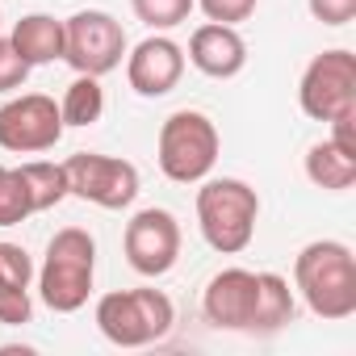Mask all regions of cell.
<instances>
[{
	"label": "cell",
	"instance_id": "1",
	"mask_svg": "<svg viewBox=\"0 0 356 356\" xmlns=\"http://www.w3.org/2000/svg\"><path fill=\"white\" fill-rule=\"evenodd\" d=\"M293 285L314 318L343 323L356 314V256L339 239H314L293 260Z\"/></svg>",
	"mask_w": 356,
	"mask_h": 356
},
{
	"label": "cell",
	"instance_id": "2",
	"mask_svg": "<svg viewBox=\"0 0 356 356\" xmlns=\"http://www.w3.org/2000/svg\"><path fill=\"white\" fill-rule=\"evenodd\" d=\"M92 277H97V239L84 227H63L51 235L42 268H34L38 298L55 314H76L92 298Z\"/></svg>",
	"mask_w": 356,
	"mask_h": 356
},
{
	"label": "cell",
	"instance_id": "3",
	"mask_svg": "<svg viewBox=\"0 0 356 356\" xmlns=\"http://www.w3.org/2000/svg\"><path fill=\"white\" fill-rule=\"evenodd\" d=\"M260 197L239 176H206L197 189V227L218 256H239L256 239Z\"/></svg>",
	"mask_w": 356,
	"mask_h": 356
},
{
	"label": "cell",
	"instance_id": "4",
	"mask_svg": "<svg viewBox=\"0 0 356 356\" xmlns=\"http://www.w3.org/2000/svg\"><path fill=\"white\" fill-rule=\"evenodd\" d=\"M218 151H222V134L202 109L168 113L159 126V138H155L159 172L172 185H202L218 163Z\"/></svg>",
	"mask_w": 356,
	"mask_h": 356
},
{
	"label": "cell",
	"instance_id": "5",
	"mask_svg": "<svg viewBox=\"0 0 356 356\" xmlns=\"http://www.w3.org/2000/svg\"><path fill=\"white\" fill-rule=\"evenodd\" d=\"M92 318L113 348H147L172 331L176 310L163 289H113L97 302Z\"/></svg>",
	"mask_w": 356,
	"mask_h": 356
},
{
	"label": "cell",
	"instance_id": "6",
	"mask_svg": "<svg viewBox=\"0 0 356 356\" xmlns=\"http://www.w3.org/2000/svg\"><path fill=\"white\" fill-rule=\"evenodd\" d=\"M126 51L130 38L105 9H80L63 22V63H72L76 76H109L113 67H122Z\"/></svg>",
	"mask_w": 356,
	"mask_h": 356
},
{
	"label": "cell",
	"instance_id": "7",
	"mask_svg": "<svg viewBox=\"0 0 356 356\" xmlns=\"http://www.w3.org/2000/svg\"><path fill=\"white\" fill-rule=\"evenodd\" d=\"M67 172V193L101 206V210H130L138 197V168L130 159L118 155H101V151H76L63 159Z\"/></svg>",
	"mask_w": 356,
	"mask_h": 356
},
{
	"label": "cell",
	"instance_id": "8",
	"mask_svg": "<svg viewBox=\"0 0 356 356\" xmlns=\"http://www.w3.org/2000/svg\"><path fill=\"white\" fill-rule=\"evenodd\" d=\"M298 105L310 122H331L335 113L356 105V55L335 47L306 63L298 80Z\"/></svg>",
	"mask_w": 356,
	"mask_h": 356
},
{
	"label": "cell",
	"instance_id": "9",
	"mask_svg": "<svg viewBox=\"0 0 356 356\" xmlns=\"http://www.w3.org/2000/svg\"><path fill=\"white\" fill-rule=\"evenodd\" d=\"M122 252L138 277L155 281V277L172 273L176 260H181V222H176V214L163 206L138 210L122 231Z\"/></svg>",
	"mask_w": 356,
	"mask_h": 356
},
{
	"label": "cell",
	"instance_id": "10",
	"mask_svg": "<svg viewBox=\"0 0 356 356\" xmlns=\"http://www.w3.org/2000/svg\"><path fill=\"white\" fill-rule=\"evenodd\" d=\"M63 118L55 97L47 92H22L0 105V151L13 155H42L63 138Z\"/></svg>",
	"mask_w": 356,
	"mask_h": 356
},
{
	"label": "cell",
	"instance_id": "11",
	"mask_svg": "<svg viewBox=\"0 0 356 356\" xmlns=\"http://www.w3.org/2000/svg\"><path fill=\"white\" fill-rule=\"evenodd\" d=\"M256 289H260V277L252 268H222V273H214L206 281V293H202L206 323L218 327V331H248L252 335Z\"/></svg>",
	"mask_w": 356,
	"mask_h": 356
},
{
	"label": "cell",
	"instance_id": "12",
	"mask_svg": "<svg viewBox=\"0 0 356 356\" xmlns=\"http://www.w3.org/2000/svg\"><path fill=\"white\" fill-rule=\"evenodd\" d=\"M185 76V47L172 42L168 34H147L138 47L126 51V80L138 97L155 101L168 97Z\"/></svg>",
	"mask_w": 356,
	"mask_h": 356
},
{
	"label": "cell",
	"instance_id": "13",
	"mask_svg": "<svg viewBox=\"0 0 356 356\" xmlns=\"http://www.w3.org/2000/svg\"><path fill=\"white\" fill-rule=\"evenodd\" d=\"M185 63H193L210 80H235L248 67V42H243V34L235 26L206 22V26L193 30L189 51H185Z\"/></svg>",
	"mask_w": 356,
	"mask_h": 356
},
{
	"label": "cell",
	"instance_id": "14",
	"mask_svg": "<svg viewBox=\"0 0 356 356\" xmlns=\"http://www.w3.org/2000/svg\"><path fill=\"white\" fill-rule=\"evenodd\" d=\"M30 281H34L30 252L22 243H0V323L5 327L30 323V314H34Z\"/></svg>",
	"mask_w": 356,
	"mask_h": 356
},
{
	"label": "cell",
	"instance_id": "15",
	"mask_svg": "<svg viewBox=\"0 0 356 356\" xmlns=\"http://www.w3.org/2000/svg\"><path fill=\"white\" fill-rule=\"evenodd\" d=\"M13 51L30 63V67H42V63H55L63 59V22L51 17V13H26L13 34H9Z\"/></svg>",
	"mask_w": 356,
	"mask_h": 356
},
{
	"label": "cell",
	"instance_id": "16",
	"mask_svg": "<svg viewBox=\"0 0 356 356\" xmlns=\"http://www.w3.org/2000/svg\"><path fill=\"white\" fill-rule=\"evenodd\" d=\"M306 181L323 193H348L356 185V155L339 151L331 138L310 143L306 151Z\"/></svg>",
	"mask_w": 356,
	"mask_h": 356
},
{
	"label": "cell",
	"instance_id": "17",
	"mask_svg": "<svg viewBox=\"0 0 356 356\" xmlns=\"http://www.w3.org/2000/svg\"><path fill=\"white\" fill-rule=\"evenodd\" d=\"M256 277H260V289H256V323H252V335H277L298 314L293 289H289V281L281 273H256Z\"/></svg>",
	"mask_w": 356,
	"mask_h": 356
},
{
	"label": "cell",
	"instance_id": "18",
	"mask_svg": "<svg viewBox=\"0 0 356 356\" xmlns=\"http://www.w3.org/2000/svg\"><path fill=\"white\" fill-rule=\"evenodd\" d=\"M17 172H22V181H26V189H30L34 214L55 210L63 197H72V193H67V172H63V163H55V159H30V163H22Z\"/></svg>",
	"mask_w": 356,
	"mask_h": 356
},
{
	"label": "cell",
	"instance_id": "19",
	"mask_svg": "<svg viewBox=\"0 0 356 356\" xmlns=\"http://www.w3.org/2000/svg\"><path fill=\"white\" fill-rule=\"evenodd\" d=\"M105 113V88H101V76H76L59 101V118L63 126H92L101 122Z\"/></svg>",
	"mask_w": 356,
	"mask_h": 356
},
{
	"label": "cell",
	"instance_id": "20",
	"mask_svg": "<svg viewBox=\"0 0 356 356\" xmlns=\"http://www.w3.org/2000/svg\"><path fill=\"white\" fill-rule=\"evenodd\" d=\"M130 9L151 34H168V30L189 22V13L197 9V0H130Z\"/></svg>",
	"mask_w": 356,
	"mask_h": 356
},
{
	"label": "cell",
	"instance_id": "21",
	"mask_svg": "<svg viewBox=\"0 0 356 356\" xmlns=\"http://www.w3.org/2000/svg\"><path fill=\"white\" fill-rule=\"evenodd\" d=\"M34 214V202H30V189L22 181L17 168H0V227H17Z\"/></svg>",
	"mask_w": 356,
	"mask_h": 356
},
{
	"label": "cell",
	"instance_id": "22",
	"mask_svg": "<svg viewBox=\"0 0 356 356\" xmlns=\"http://www.w3.org/2000/svg\"><path fill=\"white\" fill-rule=\"evenodd\" d=\"M30 72H34V67L13 51V42H9V38H0V97H9V92L26 88Z\"/></svg>",
	"mask_w": 356,
	"mask_h": 356
},
{
	"label": "cell",
	"instance_id": "23",
	"mask_svg": "<svg viewBox=\"0 0 356 356\" xmlns=\"http://www.w3.org/2000/svg\"><path fill=\"white\" fill-rule=\"evenodd\" d=\"M260 0H197V9L206 13V22H218V26H239L256 13Z\"/></svg>",
	"mask_w": 356,
	"mask_h": 356
},
{
	"label": "cell",
	"instance_id": "24",
	"mask_svg": "<svg viewBox=\"0 0 356 356\" xmlns=\"http://www.w3.org/2000/svg\"><path fill=\"white\" fill-rule=\"evenodd\" d=\"M306 9L323 26H348L356 17V0H306Z\"/></svg>",
	"mask_w": 356,
	"mask_h": 356
},
{
	"label": "cell",
	"instance_id": "25",
	"mask_svg": "<svg viewBox=\"0 0 356 356\" xmlns=\"http://www.w3.org/2000/svg\"><path fill=\"white\" fill-rule=\"evenodd\" d=\"M327 126H331V134H327V138H331L339 151L356 155V105H352V109H343V113H335Z\"/></svg>",
	"mask_w": 356,
	"mask_h": 356
},
{
	"label": "cell",
	"instance_id": "26",
	"mask_svg": "<svg viewBox=\"0 0 356 356\" xmlns=\"http://www.w3.org/2000/svg\"><path fill=\"white\" fill-rule=\"evenodd\" d=\"M0 22H5V13H0Z\"/></svg>",
	"mask_w": 356,
	"mask_h": 356
},
{
	"label": "cell",
	"instance_id": "27",
	"mask_svg": "<svg viewBox=\"0 0 356 356\" xmlns=\"http://www.w3.org/2000/svg\"><path fill=\"white\" fill-rule=\"evenodd\" d=\"M0 168H5V163H0Z\"/></svg>",
	"mask_w": 356,
	"mask_h": 356
}]
</instances>
